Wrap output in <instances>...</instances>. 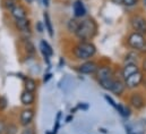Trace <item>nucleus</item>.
Returning a JSON list of instances; mask_svg holds the SVG:
<instances>
[{
  "label": "nucleus",
  "instance_id": "9",
  "mask_svg": "<svg viewBox=\"0 0 146 134\" xmlns=\"http://www.w3.org/2000/svg\"><path fill=\"white\" fill-rule=\"evenodd\" d=\"M144 77V73L142 70L130 75L129 77H127L125 81V85L127 88V91H133V90H138L141 89V84Z\"/></svg>",
  "mask_w": 146,
  "mask_h": 134
},
{
  "label": "nucleus",
  "instance_id": "4",
  "mask_svg": "<svg viewBox=\"0 0 146 134\" xmlns=\"http://www.w3.org/2000/svg\"><path fill=\"white\" fill-rule=\"evenodd\" d=\"M126 101L131 109L141 111L146 108V93L141 89L128 91L126 94Z\"/></svg>",
  "mask_w": 146,
  "mask_h": 134
},
{
  "label": "nucleus",
  "instance_id": "20",
  "mask_svg": "<svg viewBox=\"0 0 146 134\" xmlns=\"http://www.w3.org/2000/svg\"><path fill=\"white\" fill-rule=\"evenodd\" d=\"M79 22L80 19L76 18V17H72L68 19L67 24H66V30H67V33L70 34V35H75L78 26H79Z\"/></svg>",
  "mask_w": 146,
  "mask_h": 134
},
{
  "label": "nucleus",
  "instance_id": "32",
  "mask_svg": "<svg viewBox=\"0 0 146 134\" xmlns=\"http://www.w3.org/2000/svg\"><path fill=\"white\" fill-rule=\"evenodd\" d=\"M139 67H141V70L146 74V56H143L142 57V60H141V63H139Z\"/></svg>",
  "mask_w": 146,
  "mask_h": 134
},
{
  "label": "nucleus",
  "instance_id": "44",
  "mask_svg": "<svg viewBox=\"0 0 146 134\" xmlns=\"http://www.w3.org/2000/svg\"><path fill=\"white\" fill-rule=\"evenodd\" d=\"M60 1H67V0H60Z\"/></svg>",
  "mask_w": 146,
  "mask_h": 134
},
{
  "label": "nucleus",
  "instance_id": "5",
  "mask_svg": "<svg viewBox=\"0 0 146 134\" xmlns=\"http://www.w3.org/2000/svg\"><path fill=\"white\" fill-rule=\"evenodd\" d=\"M146 44V36L141 33H137L135 31H130L125 38V46L130 49L138 51L139 54L142 52L143 48Z\"/></svg>",
  "mask_w": 146,
  "mask_h": 134
},
{
  "label": "nucleus",
  "instance_id": "40",
  "mask_svg": "<svg viewBox=\"0 0 146 134\" xmlns=\"http://www.w3.org/2000/svg\"><path fill=\"white\" fill-rule=\"evenodd\" d=\"M99 131H101V132H102V133H104V134H107V133H108V132H107V130H106V129H100V130H99Z\"/></svg>",
  "mask_w": 146,
  "mask_h": 134
},
{
  "label": "nucleus",
  "instance_id": "35",
  "mask_svg": "<svg viewBox=\"0 0 146 134\" xmlns=\"http://www.w3.org/2000/svg\"><path fill=\"white\" fill-rule=\"evenodd\" d=\"M51 78H52V73H46V74L44 75V77H43V82L46 83V82L50 81Z\"/></svg>",
  "mask_w": 146,
  "mask_h": 134
},
{
  "label": "nucleus",
  "instance_id": "16",
  "mask_svg": "<svg viewBox=\"0 0 146 134\" xmlns=\"http://www.w3.org/2000/svg\"><path fill=\"white\" fill-rule=\"evenodd\" d=\"M73 11L74 17L82 19L84 17H86L87 15V9L85 7V3L83 0H75L73 2Z\"/></svg>",
  "mask_w": 146,
  "mask_h": 134
},
{
  "label": "nucleus",
  "instance_id": "3",
  "mask_svg": "<svg viewBox=\"0 0 146 134\" xmlns=\"http://www.w3.org/2000/svg\"><path fill=\"white\" fill-rule=\"evenodd\" d=\"M115 75L117 74H115L114 68L112 67V65H110L109 63H107V64H100L96 73L94 74V77H95L98 84L102 89L110 91Z\"/></svg>",
  "mask_w": 146,
  "mask_h": 134
},
{
  "label": "nucleus",
  "instance_id": "43",
  "mask_svg": "<svg viewBox=\"0 0 146 134\" xmlns=\"http://www.w3.org/2000/svg\"><path fill=\"white\" fill-rule=\"evenodd\" d=\"M15 1H17V2H19V1H21V0H15Z\"/></svg>",
  "mask_w": 146,
  "mask_h": 134
},
{
  "label": "nucleus",
  "instance_id": "24",
  "mask_svg": "<svg viewBox=\"0 0 146 134\" xmlns=\"http://www.w3.org/2000/svg\"><path fill=\"white\" fill-rule=\"evenodd\" d=\"M5 134H18V125L14 122H9L7 124V130Z\"/></svg>",
  "mask_w": 146,
  "mask_h": 134
},
{
  "label": "nucleus",
  "instance_id": "6",
  "mask_svg": "<svg viewBox=\"0 0 146 134\" xmlns=\"http://www.w3.org/2000/svg\"><path fill=\"white\" fill-rule=\"evenodd\" d=\"M129 26L131 31H135L137 33H141L146 36V16L139 11L131 13L128 18Z\"/></svg>",
  "mask_w": 146,
  "mask_h": 134
},
{
  "label": "nucleus",
  "instance_id": "27",
  "mask_svg": "<svg viewBox=\"0 0 146 134\" xmlns=\"http://www.w3.org/2000/svg\"><path fill=\"white\" fill-rule=\"evenodd\" d=\"M21 134H36L35 131V127L30 125V126H26V127H23V130L21 131Z\"/></svg>",
  "mask_w": 146,
  "mask_h": 134
},
{
  "label": "nucleus",
  "instance_id": "2",
  "mask_svg": "<svg viewBox=\"0 0 146 134\" xmlns=\"http://www.w3.org/2000/svg\"><path fill=\"white\" fill-rule=\"evenodd\" d=\"M99 33L98 22L90 16H86L80 19L79 26L75 33L76 41H93Z\"/></svg>",
  "mask_w": 146,
  "mask_h": 134
},
{
  "label": "nucleus",
  "instance_id": "26",
  "mask_svg": "<svg viewBox=\"0 0 146 134\" xmlns=\"http://www.w3.org/2000/svg\"><path fill=\"white\" fill-rule=\"evenodd\" d=\"M61 116H62V114H61V111H58L57 113V116H56V122H54V126H53V129H52V134H57L58 133V131H59V129H60V119H61Z\"/></svg>",
  "mask_w": 146,
  "mask_h": 134
},
{
  "label": "nucleus",
  "instance_id": "19",
  "mask_svg": "<svg viewBox=\"0 0 146 134\" xmlns=\"http://www.w3.org/2000/svg\"><path fill=\"white\" fill-rule=\"evenodd\" d=\"M38 88V83L35 78L33 77H25L24 78V90L35 93Z\"/></svg>",
  "mask_w": 146,
  "mask_h": 134
},
{
  "label": "nucleus",
  "instance_id": "15",
  "mask_svg": "<svg viewBox=\"0 0 146 134\" xmlns=\"http://www.w3.org/2000/svg\"><path fill=\"white\" fill-rule=\"evenodd\" d=\"M141 70V67L139 64H125L122 65V67L120 68V74L119 76L122 78V80H126L127 77H129L130 75L137 73Z\"/></svg>",
  "mask_w": 146,
  "mask_h": 134
},
{
  "label": "nucleus",
  "instance_id": "13",
  "mask_svg": "<svg viewBox=\"0 0 146 134\" xmlns=\"http://www.w3.org/2000/svg\"><path fill=\"white\" fill-rule=\"evenodd\" d=\"M40 50H41V54L43 56V59L44 62L46 63L48 66H50V57L53 56V49L52 47L50 46V43L45 40H41L40 41Z\"/></svg>",
  "mask_w": 146,
  "mask_h": 134
},
{
  "label": "nucleus",
  "instance_id": "14",
  "mask_svg": "<svg viewBox=\"0 0 146 134\" xmlns=\"http://www.w3.org/2000/svg\"><path fill=\"white\" fill-rule=\"evenodd\" d=\"M142 57L143 56L138 51L129 49L122 57V65H125V64H139L142 60Z\"/></svg>",
  "mask_w": 146,
  "mask_h": 134
},
{
  "label": "nucleus",
  "instance_id": "11",
  "mask_svg": "<svg viewBox=\"0 0 146 134\" xmlns=\"http://www.w3.org/2000/svg\"><path fill=\"white\" fill-rule=\"evenodd\" d=\"M110 92L113 93L114 96H117L118 98L126 97V94H127V88L125 85V81L119 75H115V77L113 80V83H112V86L110 89Z\"/></svg>",
  "mask_w": 146,
  "mask_h": 134
},
{
  "label": "nucleus",
  "instance_id": "41",
  "mask_svg": "<svg viewBox=\"0 0 146 134\" xmlns=\"http://www.w3.org/2000/svg\"><path fill=\"white\" fill-rule=\"evenodd\" d=\"M142 2H143V6H144V8L146 9V0H142Z\"/></svg>",
  "mask_w": 146,
  "mask_h": 134
},
{
  "label": "nucleus",
  "instance_id": "31",
  "mask_svg": "<svg viewBox=\"0 0 146 134\" xmlns=\"http://www.w3.org/2000/svg\"><path fill=\"white\" fill-rule=\"evenodd\" d=\"M35 29H36L37 33H43V32L45 31V29H44V24H43V22H41V21H38V22H36V25H35Z\"/></svg>",
  "mask_w": 146,
  "mask_h": 134
},
{
  "label": "nucleus",
  "instance_id": "18",
  "mask_svg": "<svg viewBox=\"0 0 146 134\" xmlns=\"http://www.w3.org/2000/svg\"><path fill=\"white\" fill-rule=\"evenodd\" d=\"M43 24H44V29L48 32L49 36L51 39H53L54 38V30H53V25H52V21H51L50 14L48 11L43 13Z\"/></svg>",
  "mask_w": 146,
  "mask_h": 134
},
{
  "label": "nucleus",
  "instance_id": "23",
  "mask_svg": "<svg viewBox=\"0 0 146 134\" xmlns=\"http://www.w3.org/2000/svg\"><path fill=\"white\" fill-rule=\"evenodd\" d=\"M16 3H17V1H15V0H1V6L7 11H10Z\"/></svg>",
  "mask_w": 146,
  "mask_h": 134
},
{
  "label": "nucleus",
  "instance_id": "38",
  "mask_svg": "<svg viewBox=\"0 0 146 134\" xmlns=\"http://www.w3.org/2000/svg\"><path fill=\"white\" fill-rule=\"evenodd\" d=\"M73 119H74V116L72 115V114H70L69 116H67V117H66V123H70Z\"/></svg>",
  "mask_w": 146,
  "mask_h": 134
},
{
  "label": "nucleus",
  "instance_id": "21",
  "mask_svg": "<svg viewBox=\"0 0 146 134\" xmlns=\"http://www.w3.org/2000/svg\"><path fill=\"white\" fill-rule=\"evenodd\" d=\"M115 110L118 111V114L123 117V118H128L130 115H131V108L128 106V105H125V103H117V107H115Z\"/></svg>",
  "mask_w": 146,
  "mask_h": 134
},
{
  "label": "nucleus",
  "instance_id": "37",
  "mask_svg": "<svg viewBox=\"0 0 146 134\" xmlns=\"http://www.w3.org/2000/svg\"><path fill=\"white\" fill-rule=\"evenodd\" d=\"M42 5H43L45 8H48V7L50 6V0H42Z\"/></svg>",
  "mask_w": 146,
  "mask_h": 134
},
{
  "label": "nucleus",
  "instance_id": "1",
  "mask_svg": "<svg viewBox=\"0 0 146 134\" xmlns=\"http://www.w3.org/2000/svg\"><path fill=\"white\" fill-rule=\"evenodd\" d=\"M98 54V48L93 41H76L70 47L69 55L74 62L83 63L93 59Z\"/></svg>",
  "mask_w": 146,
  "mask_h": 134
},
{
  "label": "nucleus",
  "instance_id": "36",
  "mask_svg": "<svg viewBox=\"0 0 146 134\" xmlns=\"http://www.w3.org/2000/svg\"><path fill=\"white\" fill-rule=\"evenodd\" d=\"M110 1H111L113 5H117V6H121L123 0H110Z\"/></svg>",
  "mask_w": 146,
  "mask_h": 134
},
{
  "label": "nucleus",
  "instance_id": "30",
  "mask_svg": "<svg viewBox=\"0 0 146 134\" xmlns=\"http://www.w3.org/2000/svg\"><path fill=\"white\" fill-rule=\"evenodd\" d=\"M104 99L107 100V102L109 103L110 106H112V107L115 109V107H117V102L113 100V98H112L111 96H109V94H104Z\"/></svg>",
  "mask_w": 146,
  "mask_h": 134
},
{
  "label": "nucleus",
  "instance_id": "10",
  "mask_svg": "<svg viewBox=\"0 0 146 134\" xmlns=\"http://www.w3.org/2000/svg\"><path fill=\"white\" fill-rule=\"evenodd\" d=\"M14 25L18 32L24 34V36H25L24 39H30V36L32 34V22L29 17L23 18V19H15Z\"/></svg>",
  "mask_w": 146,
  "mask_h": 134
},
{
  "label": "nucleus",
  "instance_id": "8",
  "mask_svg": "<svg viewBox=\"0 0 146 134\" xmlns=\"http://www.w3.org/2000/svg\"><path fill=\"white\" fill-rule=\"evenodd\" d=\"M35 117V110L32 107H25L21 110L19 116H18V124L22 127H26L32 125L33 121Z\"/></svg>",
  "mask_w": 146,
  "mask_h": 134
},
{
  "label": "nucleus",
  "instance_id": "7",
  "mask_svg": "<svg viewBox=\"0 0 146 134\" xmlns=\"http://www.w3.org/2000/svg\"><path fill=\"white\" fill-rule=\"evenodd\" d=\"M99 66H100V63L98 60L90 59V60L79 63L76 67V70L82 75H94L96 73Z\"/></svg>",
  "mask_w": 146,
  "mask_h": 134
},
{
  "label": "nucleus",
  "instance_id": "25",
  "mask_svg": "<svg viewBox=\"0 0 146 134\" xmlns=\"http://www.w3.org/2000/svg\"><path fill=\"white\" fill-rule=\"evenodd\" d=\"M142 0H123L122 1V6H125L126 8H137L139 6Z\"/></svg>",
  "mask_w": 146,
  "mask_h": 134
},
{
  "label": "nucleus",
  "instance_id": "39",
  "mask_svg": "<svg viewBox=\"0 0 146 134\" xmlns=\"http://www.w3.org/2000/svg\"><path fill=\"white\" fill-rule=\"evenodd\" d=\"M131 134H144V131H141V132H137V131H134Z\"/></svg>",
  "mask_w": 146,
  "mask_h": 134
},
{
  "label": "nucleus",
  "instance_id": "28",
  "mask_svg": "<svg viewBox=\"0 0 146 134\" xmlns=\"http://www.w3.org/2000/svg\"><path fill=\"white\" fill-rule=\"evenodd\" d=\"M7 121L6 118L3 117H0V134H5L6 133V130H7Z\"/></svg>",
  "mask_w": 146,
  "mask_h": 134
},
{
  "label": "nucleus",
  "instance_id": "17",
  "mask_svg": "<svg viewBox=\"0 0 146 134\" xmlns=\"http://www.w3.org/2000/svg\"><path fill=\"white\" fill-rule=\"evenodd\" d=\"M19 100H21V103L24 107H32L36 101V97H35V93L26 91V90H23L21 92Z\"/></svg>",
  "mask_w": 146,
  "mask_h": 134
},
{
  "label": "nucleus",
  "instance_id": "12",
  "mask_svg": "<svg viewBox=\"0 0 146 134\" xmlns=\"http://www.w3.org/2000/svg\"><path fill=\"white\" fill-rule=\"evenodd\" d=\"M9 14L14 18V21L15 19H23V18H27L29 17V10L25 8V6H23L19 2H17L14 6V8L9 11Z\"/></svg>",
  "mask_w": 146,
  "mask_h": 134
},
{
  "label": "nucleus",
  "instance_id": "22",
  "mask_svg": "<svg viewBox=\"0 0 146 134\" xmlns=\"http://www.w3.org/2000/svg\"><path fill=\"white\" fill-rule=\"evenodd\" d=\"M24 40V49L27 56H34L36 54V48L34 43L30 39H23Z\"/></svg>",
  "mask_w": 146,
  "mask_h": 134
},
{
  "label": "nucleus",
  "instance_id": "29",
  "mask_svg": "<svg viewBox=\"0 0 146 134\" xmlns=\"http://www.w3.org/2000/svg\"><path fill=\"white\" fill-rule=\"evenodd\" d=\"M8 107V100L5 96H0V111H3Z\"/></svg>",
  "mask_w": 146,
  "mask_h": 134
},
{
  "label": "nucleus",
  "instance_id": "33",
  "mask_svg": "<svg viewBox=\"0 0 146 134\" xmlns=\"http://www.w3.org/2000/svg\"><path fill=\"white\" fill-rule=\"evenodd\" d=\"M76 107H77V109H82V110H87L90 108L88 103H86V102H79V103H77Z\"/></svg>",
  "mask_w": 146,
  "mask_h": 134
},
{
  "label": "nucleus",
  "instance_id": "42",
  "mask_svg": "<svg viewBox=\"0 0 146 134\" xmlns=\"http://www.w3.org/2000/svg\"><path fill=\"white\" fill-rule=\"evenodd\" d=\"M26 1H27L29 3H32V2H33V0H26Z\"/></svg>",
  "mask_w": 146,
  "mask_h": 134
},
{
  "label": "nucleus",
  "instance_id": "34",
  "mask_svg": "<svg viewBox=\"0 0 146 134\" xmlns=\"http://www.w3.org/2000/svg\"><path fill=\"white\" fill-rule=\"evenodd\" d=\"M141 89L146 93V74H144V77H143V81H142V84H141Z\"/></svg>",
  "mask_w": 146,
  "mask_h": 134
}]
</instances>
